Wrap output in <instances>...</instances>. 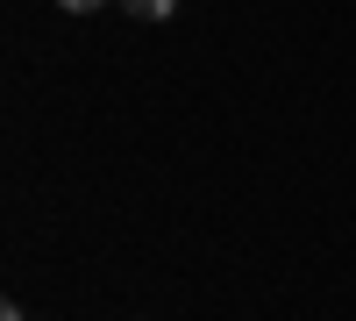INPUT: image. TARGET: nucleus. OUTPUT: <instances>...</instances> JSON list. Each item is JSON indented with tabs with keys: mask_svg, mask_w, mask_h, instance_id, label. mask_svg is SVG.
<instances>
[{
	"mask_svg": "<svg viewBox=\"0 0 356 321\" xmlns=\"http://www.w3.org/2000/svg\"><path fill=\"white\" fill-rule=\"evenodd\" d=\"M122 8H129V15H143V22H164L178 0H122Z\"/></svg>",
	"mask_w": 356,
	"mask_h": 321,
	"instance_id": "obj_1",
	"label": "nucleus"
},
{
	"mask_svg": "<svg viewBox=\"0 0 356 321\" xmlns=\"http://www.w3.org/2000/svg\"><path fill=\"white\" fill-rule=\"evenodd\" d=\"M65 8H72V15H93V8H107V0H65Z\"/></svg>",
	"mask_w": 356,
	"mask_h": 321,
	"instance_id": "obj_2",
	"label": "nucleus"
},
{
	"mask_svg": "<svg viewBox=\"0 0 356 321\" xmlns=\"http://www.w3.org/2000/svg\"><path fill=\"white\" fill-rule=\"evenodd\" d=\"M0 321H22V307H8V314H0Z\"/></svg>",
	"mask_w": 356,
	"mask_h": 321,
	"instance_id": "obj_3",
	"label": "nucleus"
}]
</instances>
